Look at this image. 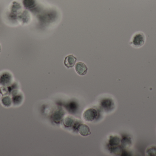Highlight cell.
Masks as SVG:
<instances>
[{
    "label": "cell",
    "instance_id": "cell-1",
    "mask_svg": "<svg viewBox=\"0 0 156 156\" xmlns=\"http://www.w3.org/2000/svg\"><path fill=\"white\" fill-rule=\"evenodd\" d=\"M146 41V36L142 32L136 33L132 37L130 44L135 48H140L143 46Z\"/></svg>",
    "mask_w": 156,
    "mask_h": 156
},
{
    "label": "cell",
    "instance_id": "cell-2",
    "mask_svg": "<svg viewBox=\"0 0 156 156\" xmlns=\"http://www.w3.org/2000/svg\"><path fill=\"white\" fill-rule=\"evenodd\" d=\"M98 116V113L96 110L89 109L85 111L83 113V118L87 121H92L95 120Z\"/></svg>",
    "mask_w": 156,
    "mask_h": 156
},
{
    "label": "cell",
    "instance_id": "cell-3",
    "mask_svg": "<svg viewBox=\"0 0 156 156\" xmlns=\"http://www.w3.org/2000/svg\"><path fill=\"white\" fill-rule=\"evenodd\" d=\"M75 70L78 75L84 76L87 72L88 68L87 65L83 62H79L77 63L75 66Z\"/></svg>",
    "mask_w": 156,
    "mask_h": 156
},
{
    "label": "cell",
    "instance_id": "cell-4",
    "mask_svg": "<svg viewBox=\"0 0 156 156\" xmlns=\"http://www.w3.org/2000/svg\"><path fill=\"white\" fill-rule=\"evenodd\" d=\"M77 58L73 54H69L66 56L64 60L65 66L68 68H72L76 62Z\"/></svg>",
    "mask_w": 156,
    "mask_h": 156
},
{
    "label": "cell",
    "instance_id": "cell-5",
    "mask_svg": "<svg viewBox=\"0 0 156 156\" xmlns=\"http://www.w3.org/2000/svg\"><path fill=\"white\" fill-rule=\"evenodd\" d=\"M78 132L81 136L87 137L90 134L89 127L84 124H81L78 127Z\"/></svg>",
    "mask_w": 156,
    "mask_h": 156
},
{
    "label": "cell",
    "instance_id": "cell-6",
    "mask_svg": "<svg viewBox=\"0 0 156 156\" xmlns=\"http://www.w3.org/2000/svg\"><path fill=\"white\" fill-rule=\"evenodd\" d=\"M146 154L147 156H156V146H152L146 149Z\"/></svg>",
    "mask_w": 156,
    "mask_h": 156
},
{
    "label": "cell",
    "instance_id": "cell-7",
    "mask_svg": "<svg viewBox=\"0 0 156 156\" xmlns=\"http://www.w3.org/2000/svg\"><path fill=\"white\" fill-rule=\"evenodd\" d=\"M74 119L71 117H68L64 119V125L67 127L71 126L73 124Z\"/></svg>",
    "mask_w": 156,
    "mask_h": 156
},
{
    "label": "cell",
    "instance_id": "cell-8",
    "mask_svg": "<svg viewBox=\"0 0 156 156\" xmlns=\"http://www.w3.org/2000/svg\"><path fill=\"white\" fill-rule=\"evenodd\" d=\"M1 52V44H0V52Z\"/></svg>",
    "mask_w": 156,
    "mask_h": 156
}]
</instances>
